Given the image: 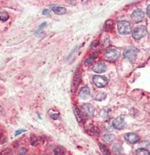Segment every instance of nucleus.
Segmentation results:
<instances>
[{
  "label": "nucleus",
  "instance_id": "obj_1",
  "mask_svg": "<svg viewBox=\"0 0 150 155\" xmlns=\"http://www.w3.org/2000/svg\"><path fill=\"white\" fill-rule=\"evenodd\" d=\"M117 29L119 34L122 35H127L131 32V25L128 21H120L117 24Z\"/></svg>",
  "mask_w": 150,
  "mask_h": 155
},
{
  "label": "nucleus",
  "instance_id": "obj_2",
  "mask_svg": "<svg viewBox=\"0 0 150 155\" xmlns=\"http://www.w3.org/2000/svg\"><path fill=\"white\" fill-rule=\"evenodd\" d=\"M147 33L146 27L144 25L138 26L136 28H135L133 32L132 33L133 37L135 39V40H140V39L143 38L145 37Z\"/></svg>",
  "mask_w": 150,
  "mask_h": 155
},
{
  "label": "nucleus",
  "instance_id": "obj_3",
  "mask_svg": "<svg viewBox=\"0 0 150 155\" xmlns=\"http://www.w3.org/2000/svg\"><path fill=\"white\" fill-rule=\"evenodd\" d=\"M104 57L109 62H115L119 57V52L116 49H109L105 53Z\"/></svg>",
  "mask_w": 150,
  "mask_h": 155
},
{
  "label": "nucleus",
  "instance_id": "obj_4",
  "mask_svg": "<svg viewBox=\"0 0 150 155\" xmlns=\"http://www.w3.org/2000/svg\"><path fill=\"white\" fill-rule=\"evenodd\" d=\"M81 112L84 117H91L94 115V108L90 103H85L81 107Z\"/></svg>",
  "mask_w": 150,
  "mask_h": 155
},
{
  "label": "nucleus",
  "instance_id": "obj_5",
  "mask_svg": "<svg viewBox=\"0 0 150 155\" xmlns=\"http://www.w3.org/2000/svg\"><path fill=\"white\" fill-rule=\"evenodd\" d=\"M93 82L96 87L101 88V87H104L107 85L108 80L105 76H94L93 77Z\"/></svg>",
  "mask_w": 150,
  "mask_h": 155
},
{
  "label": "nucleus",
  "instance_id": "obj_6",
  "mask_svg": "<svg viewBox=\"0 0 150 155\" xmlns=\"http://www.w3.org/2000/svg\"><path fill=\"white\" fill-rule=\"evenodd\" d=\"M145 13L143 11L140 10V9H137V10L134 11L131 14V19L134 23H138L143 21L145 18Z\"/></svg>",
  "mask_w": 150,
  "mask_h": 155
},
{
  "label": "nucleus",
  "instance_id": "obj_7",
  "mask_svg": "<svg viewBox=\"0 0 150 155\" xmlns=\"http://www.w3.org/2000/svg\"><path fill=\"white\" fill-rule=\"evenodd\" d=\"M137 50L136 48H129L124 52V56L126 59L130 62H133L136 59Z\"/></svg>",
  "mask_w": 150,
  "mask_h": 155
},
{
  "label": "nucleus",
  "instance_id": "obj_8",
  "mask_svg": "<svg viewBox=\"0 0 150 155\" xmlns=\"http://www.w3.org/2000/svg\"><path fill=\"white\" fill-rule=\"evenodd\" d=\"M81 81V72L78 70L76 71V73H75L74 76H73V82H72V92H74L76 90L77 87H78V85L80 83Z\"/></svg>",
  "mask_w": 150,
  "mask_h": 155
},
{
  "label": "nucleus",
  "instance_id": "obj_9",
  "mask_svg": "<svg viewBox=\"0 0 150 155\" xmlns=\"http://www.w3.org/2000/svg\"><path fill=\"white\" fill-rule=\"evenodd\" d=\"M124 138L126 141L130 142L131 144H135L140 141V137L135 133H126L125 134Z\"/></svg>",
  "mask_w": 150,
  "mask_h": 155
},
{
  "label": "nucleus",
  "instance_id": "obj_10",
  "mask_svg": "<svg viewBox=\"0 0 150 155\" xmlns=\"http://www.w3.org/2000/svg\"><path fill=\"white\" fill-rule=\"evenodd\" d=\"M112 126L115 129L121 130L126 126V122L122 117H117L112 122Z\"/></svg>",
  "mask_w": 150,
  "mask_h": 155
},
{
  "label": "nucleus",
  "instance_id": "obj_11",
  "mask_svg": "<svg viewBox=\"0 0 150 155\" xmlns=\"http://www.w3.org/2000/svg\"><path fill=\"white\" fill-rule=\"evenodd\" d=\"M107 69V66H106V64L104 62H97L94 65L93 67V71L95 72V73H104L105 71Z\"/></svg>",
  "mask_w": 150,
  "mask_h": 155
},
{
  "label": "nucleus",
  "instance_id": "obj_12",
  "mask_svg": "<svg viewBox=\"0 0 150 155\" xmlns=\"http://www.w3.org/2000/svg\"><path fill=\"white\" fill-rule=\"evenodd\" d=\"M79 96L82 99L87 100L91 96V92L90 90L87 86L82 87L79 92Z\"/></svg>",
  "mask_w": 150,
  "mask_h": 155
},
{
  "label": "nucleus",
  "instance_id": "obj_13",
  "mask_svg": "<svg viewBox=\"0 0 150 155\" xmlns=\"http://www.w3.org/2000/svg\"><path fill=\"white\" fill-rule=\"evenodd\" d=\"M73 110H74L75 115H76V119H77L78 122L80 123L82 122L84 120V115H82L81 110H80L78 108H77L76 106H74V107H73Z\"/></svg>",
  "mask_w": 150,
  "mask_h": 155
},
{
  "label": "nucleus",
  "instance_id": "obj_14",
  "mask_svg": "<svg viewBox=\"0 0 150 155\" xmlns=\"http://www.w3.org/2000/svg\"><path fill=\"white\" fill-rule=\"evenodd\" d=\"M115 138H116V137L113 134H106V135L102 136L103 140L108 144H110L112 142H113L115 140Z\"/></svg>",
  "mask_w": 150,
  "mask_h": 155
},
{
  "label": "nucleus",
  "instance_id": "obj_15",
  "mask_svg": "<svg viewBox=\"0 0 150 155\" xmlns=\"http://www.w3.org/2000/svg\"><path fill=\"white\" fill-rule=\"evenodd\" d=\"M52 11L54 13L57 14V15H64L66 13V9L62 7H52Z\"/></svg>",
  "mask_w": 150,
  "mask_h": 155
},
{
  "label": "nucleus",
  "instance_id": "obj_16",
  "mask_svg": "<svg viewBox=\"0 0 150 155\" xmlns=\"http://www.w3.org/2000/svg\"><path fill=\"white\" fill-rule=\"evenodd\" d=\"M87 134L91 136H98L100 134V131L96 126H91L87 130Z\"/></svg>",
  "mask_w": 150,
  "mask_h": 155
},
{
  "label": "nucleus",
  "instance_id": "obj_17",
  "mask_svg": "<svg viewBox=\"0 0 150 155\" xmlns=\"http://www.w3.org/2000/svg\"><path fill=\"white\" fill-rule=\"evenodd\" d=\"M99 148L101 151L102 152V153L104 154V155H111L110 150H108V148L106 146V145H103V144L99 143Z\"/></svg>",
  "mask_w": 150,
  "mask_h": 155
},
{
  "label": "nucleus",
  "instance_id": "obj_18",
  "mask_svg": "<svg viewBox=\"0 0 150 155\" xmlns=\"http://www.w3.org/2000/svg\"><path fill=\"white\" fill-rule=\"evenodd\" d=\"M135 154L136 155H150L149 152L147 150L144 148L137 149L135 152Z\"/></svg>",
  "mask_w": 150,
  "mask_h": 155
},
{
  "label": "nucleus",
  "instance_id": "obj_19",
  "mask_svg": "<svg viewBox=\"0 0 150 155\" xmlns=\"http://www.w3.org/2000/svg\"><path fill=\"white\" fill-rule=\"evenodd\" d=\"M96 57H97V55H92L90 56L89 58H87L85 61V66L90 65L92 62L95 60V59H96Z\"/></svg>",
  "mask_w": 150,
  "mask_h": 155
},
{
  "label": "nucleus",
  "instance_id": "obj_20",
  "mask_svg": "<svg viewBox=\"0 0 150 155\" xmlns=\"http://www.w3.org/2000/svg\"><path fill=\"white\" fill-rule=\"evenodd\" d=\"M31 145H33V146H37L39 144L40 142V138L36 136H33L31 138Z\"/></svg>",
  "mask_w": 150,
  "mask_h": 155
},
{
  "label": "nucleus",
  "instance_id": "obj_21",
  "mask_svg": "<svg viewBox=\"0 0 150 155\" xmlns=\"http://www.w3.org/2000/svg\"><path fill=\"white\" fill-rule=\"evenodd\" d=\"M106 97V94L105 92H99L98 94L95 95V100H98V101H101V100L104 99Z\"/></svg>",
  "mask_w": 150,
  "mask_h": 155
},
{
  "label": "nucleus",
  "instance_id": "obj_22",
  "mask_svg": "<svg viewBox=\"0 0 150 155\" xmlns=\"http://www.w3.org/2000/svg\"><path fill=\"white\" fill-rule=\"evenodd\" d=\"M113 26H114L113 20H111L106 21V24H105V28H106V30H110V29H113Z\"/></svg>",
  "mask_w": 150,
  "mask_h": 155
},
{
  "label": "nucleus",
  "instance_id": "obj_23",
  "mask_svg": "<svg viewBox=\"0 0 150 155\" xmlns=\"http://www.w3.org/2000/svg\"><path fill=\"white\" fill-rule=\"evenodd\" d=\"M54 155H65V152L64 149L61 147H57L54 150Z\"/></svg>",
  "mask_w": 150,
  "mask_h": 155
},
{
  "label": "nucleus",
  "instance_id": "obj_24",
  "mask_svg": "<svg viewBox=\"0 0 150 155\" xmlns=\"http://www.w3.org/2000/svg\"><path fill=\"white\" fill-rule=\"evenodd\" d=\"M0 155H13V152L12 151L11 149L7 148L3 150L2 152H1Z\"/></svg>",
  "mask_w": 150,
  "mask_h": 155
},
{
  "label": "nucleus",
  "instance_id": "obj_25",
  "mask_svg": "<svg viewBox=\"0 0 150 155\" xmlns=\"http://www.w3.org/2000/svg\"><path fill=\"white\" fill-rule=\"evenodd\" d=\"M27 152V149L25 148H21L18 149L16 152V155H24Z\"/></svg>",
  "mask_w": 150,
  "mask_h": 155
},
{
  "label": "nucleus",
  "instance_id": "obj_26",
  "mask_svg": "<svg viewBox=\"0 0 150 155\" xmlns=\"http://www.w3.org/2000/svg\"><path fill=\"white\" fill-rule=\"evenodd\" d=\"M9 18V14L6 13V12H4V13H3L1 15H0V20L2 22H6Z\"/></svg>",
  "mask_w": 150,
  "mask_h": 155
},
{
  "label": "nucleus",
  "instance_id": "obj_27",
  "mask_svg": "<svg viewBox=\"0 0 150 155\" xmlns=\"http://www.w3.org/2000/svg\"><path fill=\"white\" fill-rule=\"evenodd\" d=\"M46 25H47L46 23H41V24H40V25H39V27H38V29H37V32H36V35H38V34H39V33H40V32H42V30H43V28H44L46 26Z\"/></svg>",
  "mask_w": 150,
  "mask_h": 155
},
{
  "label": "nucleus",
  "instance_id": "obj_28",
  "mask_svg": "<svg viewBox=\"0 0 150 155\" xmlns=\"http://www.w3.org/2000/svg\"><path fill=\"white\" fill-rule=\"evenodd\" d=\"M25 131H27V130H25V129H19V130H18V131H15V136H17L20 135V134H23V133L25 132Z\"/></svg>",
  "mask_w": 150,
  "mask_h": 155
},
{
  "label": "nucleus",
  "instance_id": "obj_29",
  "mask_svg": "<svg viewBox=\"0 0 150 155\" xmlns=\"http://www.w3.org/2000/svg\"><path fill=\"white\" fill-rule=\"evenodd\" d=\"M50 117L52 119V120H58L59 118V114H53V115H50Z\"/></svg>",
  "mask_w": 150,
  "mask_h": 155
},
{
  "label": "nucleus",
  "instance_id": "obj_30",
  "mask_svg": "<svg viewBox=\"0 0 150 155\" xmlns=\"http://www.w3.org/2000/svg\"><path fill=\"white\" fill-rule=\"evenodd\" d=\"M42 14L44 15H48L50 14V11L49 10H48V9H44V10L43 11V12H42Z\"/></svg>",
  "mask_w": 150,
  "mask_h": 155
},
{
  "label": "nucleus",
  "instance_id": "obj_31",
  "mask_svg": "<svg viewBox=\"0 0 150 155\" xmlns=\"http://www.w3.org/2000/svg\"><path fill=\"white\" fill-rule=\"evenodd\" d=\"M147 14L148 17L150 18V4L147 8Z\"/></svg>",
  "mask_w": 150,
  "mask_h": 155
},
{
  "label": "nucleus",
  "instance_id": "obj_32",
  "mask_svg": "<svg viewBox=\"0 0 150 155\" xmlns=\"http://www.w3.org/2000/svg\"><path fill=\"white\" fill-rule=\"evenodd\" d=\"M1 136H2V134H1V133L0 132V139L1 138Z\"/></svg>",
  "mask_w": 150,
  "mask_h": 155
},
{
  "label": "nucleus",
  "instance_id": "obj_33",
  "mask_svg": "<svg viewBox=\"0 0 150 155\" xmlns=\"http://www.w3.org/2000/svg\"><path fill=\"white\" fill-rule=\"evenodd\" d=\"M44 155H49V154H44Z\"/></svg>",
  "mask_w": 150,
  "mask_h": 155
}]
</instances>
